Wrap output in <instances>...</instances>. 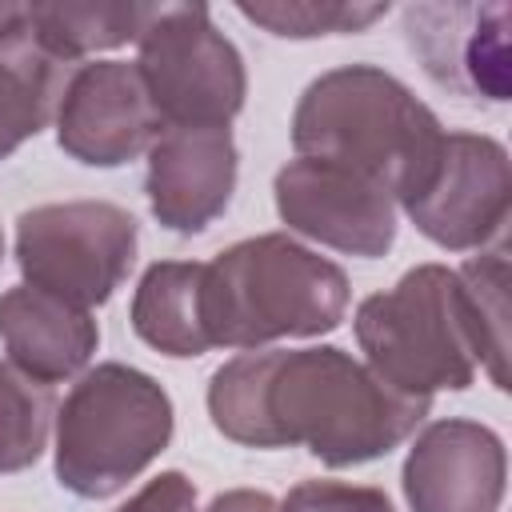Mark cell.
Instances as JSON below:
<instances>
[{
    "label": "cell",
    "instance_id": "cell-11",
    "mask_svg": "<svg viewBox=\"0 0 512 512\" xmlns=\"http://www.w3.org/2000/svg\"><path fill=\"white\" fill-rule=\"evenodd\" d=\"M504 444L476 420L428 424L404 460L412 512H496L504 500Z\"/></svg>",
    "mask_w": 512,
    "mask_h": 512
},
{
    "label": "cell",
    "instance_id": "cell-13",
    "mask_svg": "<svg viewBox=\"0 0 512 512\" xmlns=\"http://www.w3.org/2000/svg\"><path fill=\"white\" fill-rule=\"evenodd\" d=\"M508 24V4L408 8V32L428 72L488 100H508Z\"/></svg>",
    "mask_w": 512,
    "mask_h": 512
},
{
    "label": "cell",
    "instance_id": "cell-17",
    "mask_svg": "<svg viewBox=\"0 0 512 512\" xmlns=\"http://www.w3.org/2000/svg\"><path fill=\"white\" fill-rule=\"evenodd\" d=\"M156 4H28L36 36L68 64L88 52H104L140 40Z\"/></svg>",
    "mask_w": 512,
    "mask_h": 512
},
{
    "label": "cell",
    "instance_id": "cell-25",
    "mask_svg": "<svg viewBox=\"0 0 512 512\" xmlns=\"http://www.w3.org/2000/svg\"><path fill=\"white\" fill-rule=\"evenodd\" d=\"M0 252H4V240H0Z\"/></svg>",
    "mask_w": 512,
    "mask_h": 512
},
{
    "label": "cell",
    "instance_id": "cell-3",
    "mask_svg": "<svg viewBox=\"0 0 512 512\" xmlns=\"http://www.w3.org/2000/svg\"><path fill=\"white\" fill-rule=\"evenodd\" d=\"M348 312V276L304 244L268 232L204 264L200 316L212 348H264L332 332Z\"/></svg>",
    "mask_w": 512,
    "mask_h": 512
},
{
    "label": "cell",
    "instance_id": "cell-12",
    "mask_svg": "<svg viewBox=\"0 0 512 512\" xmlns=\"http://www.w3.org/2000/svg\"><path fill=\"white\" fill-rule=\"evenodd\" d=\"M236 144L228 124L164 128L148 148V204L172 232L208 228L232 200Z\"/></svg>",
    "mask_w": 512,
    "mask_h": 512
},
{
    "label": "cell",
    "instance_id": "cell-14",
    "mask_svg": "<svg viewBox=\"0 0 512 512\" xmlns=\"http://www.w3.org/2000/svg\"><path fill=\"white\" fill-rule=\"evenodd\" d=\"M0 340L8 348V360L24 376L56 384L88 364L100 344V328L88 308L20 284L0 296Z\"/></svg>",
    "mask_w": 512,
    "mask_h": 512
},
{
    "label": "cell",
    "instance_id": "cell-8",
    "mask_svg": "<svg viewBox=\"0 0 512 512\" xmlns=\"http://www.w3.org/2000/svg\"><path fill=\"white\" fill-rule=\"evenodd\" d=\"M508 152L472 132H444L440 160L416 200L404 204L412 224L440 248H484L508 224Z\"/></svg>",
    "mask_w": 512,
    "mask_h": 512
},
{
    "label": "cell",
    "instance_id": "cell-1",
    "mask_svg": "<svg viewBox=\"0 0 512 512\" xmlns=\"http://www.w3.org/2000/svg\"><path fill=\"white\" fill-rule=\"evenodd\" d=\"M208 412L236 444H304L316 460L348 468L408 440L428 400L392 392L340 348H252L216 368Z\"/></svg>",
    "mask_w": 512,
    "mask_h": 512
},
{
    "label": "cell",
    "instance_id": "cell-22",
    "mask_svg": "<svg viewBox=\"0 0 512 512\" xmlns=\"http://www.w3.org/2000/svg\"><path fill=\"white\" fill-rule=\"evenodd\" d=\"M120 512H196V488L180 472H160Z\"/></svg>",
    "mask_w": 512,
    "mask_h": 512
},
{
    "label": "cell",
    "instance_id": "cell-9",
    "mask_svg": "<svg viewBox=\"0 0 512 512\" xmlns=\"http://www.w3.org/2000/svg\"><path fill=\"white\" fill-rule=\"evenodd\" d=\"M276 212L288 228L348 256H384L396 240V200L368 176L328 164L292 160L276 172Z\"/></svg>",
    "mask_w": 512,
    "mask_h": 512
},
{
    "label": "cell",
    "instance_id": "cell-2",
    "mask_svg": "<svg viewBox=\"0 0 512 512\" xmlns=\"http://www.w3.org/2000/svg\"><path fill=\"white\" fill-rule=\"evenodd\" d=\"M292 144L308 160H328L376 180L396 204L428 184L444 128L396 76L372 64L332 68L312 80L292 116Z\"/></svg>",
    "mask_w": 512,
    "mask_h": 512
},
{
    "label": "cell",
    "instance_id": "cell-4",
    "mask_svg": "<svg viewBox=\"0 0 512 512\" xmlns=\"http://www.w3.org/2000/svg\"><path fill=\"white\" fill-rule=\"evenodd\" d=\"M356 340L368 368L400 396L432 400L444 388H468L480 368V332L460 276L444 264H420L396 288L356 308Z\"/></svg>",
    "mask_w": 512,
    "mask_h": 512
},
{
    "label": "cell",
    "instance_id": "cell-15",
    "mask_svg": "<svg viewBox=\"0 0 512 512\" xmlns=\"http://www.w3.org/2000/svg\"><path fill=\"white\" fill-rule=\"evenodd\" d=\"M72 64L60 60L28 24V4L0 32V160L56 120Z\"/></svg>",
    "mask_w": 512,
    "mask_h": 512
},
{
    "label": "cell",
    "instance_id": "cell-18",
    "mask_svg": "<svg viewBox=\"0 0 512 512\" xmlns=\"http://www.w3.org/2000/svg\"><path fill=\"white\" fill-rule=\"evenodd\" d=\"M456 276L480 332V368H488L496 388H508V252H480Z\"/></svg>",
    "mask_w": 512,
    "mask_h": 512
},
{
    "label": "cell",
    "instance_id": "cell-21",
    "mask_svg": "<svg viewBox=\"0 0 512 512\" xmlns=\"http://www.w3.org/2000/svg\"><path fill=\"white\" fill-rule=\"evenodd\" d=\"M280 512H396L380 488L340 484V480H304L296 484Z\"/></svg>",
    "mask_w": 512,
    "mask_h": 512
},
{
    "label": "cell",
    "instance_id": "cell-23",
    "mask_svg": "<svg viewBox=\"0 0 512 512\" xmlns=\"http://www.w3.org/2000/svg\"><path fill=\"white\" fill-rule=\"evenodd\" d=\"M204 512H280V504L268 496V492H252V488H236V492H224L216 496Z\"/></svg>",
    "mask_w": 512,
    "mask_h": 512
},
{
    "label": "cell",
    "instance_id": "cell-16",
    "mask_svg": "<svg viewBox=\"0 0 512 512\" xmlns=\"http://www.w3.org/2000/svg\"><path fill=\"white\" fill-rule=\"evenodd\" d=\"M200 280H204V264H188V260L152 264L132 296L136 336L164 356H204L212 344L200 316Z\"/></svg>",
    "mask_w": 512,
    "mask_h": 512
},
{
    "label": "cell",
    "instance_id": "cell-10",
    "mask_svg": "<svg viewBox=\"0 0 512 512\" xmlns=\"http://www.w3.org/2000/svg\"><path fill=\"white\" fill-rule=\"evenodd\" d=\"M164 132L160 112L136 64L96 60L72 72L64 100L56 108V140L68 156L92 168H116L152 148Z\"/></svg>",
    "mask_w": 512,
    "mask_h": 512
},
{
    "label": "cell",
    "instance_id": "cell-24",
    "mask_svg": "<svg viewBox=\"0 0 512 512\" xmlns=\"http://www.w3.org/2000/svg\"><path fill=\"white\" fill-rule=\"evenodd\" d=\"M20 16V4H0V32Z\"/></svg>",
    "mask_w": 512,
    "mask_h": 512
},
{
    "label": "cell",
    "instance_id": "cell-6",
    "mask_svg": "<svg viewBox=\"0 0 512 512\" xmlns=\"http://www.w3.org/2000/svg\"><path fill=\"white\" fill-rule=\"evenodd\" d=\"M136 44V72L164 128L228 124L240 112L244 60L204 4H160Z\"/></svg>",
    "mask_w": 512,
    "mask_h": 512
},
{
    "label": "cell",
    "instance_id": "cell-19",
    "mask_svg": "<svg viewBox=\"0 0 512 512\" xmlns=\"http://www.w3.org/2000/svg\"><path fill=\"white\" fill-rule=\"evenodd\" d=\"M52 428L48 384L24 376L16 364H0V472L36 464Z\"/></svg>",
    "mask_w": 512,
    "mask_h": 512
},
{
    "label": "cell",
    "instance_id": "cell-7",
    "mask_svg": "<svg viewBox=\"0 0 512 512\" xmlns=\"http://www.w3.org/2000/svg\"><path fill=\"white\" fill-rule=\"evenodd\" d=\"M136 256L132 212L104 200L40 204L16 220V264L32 288L68 304H104Z\"/></svg>",
    "mask_w": 512,
    "mask_h": 512
},
{
    "label": "cell",
    "instance_id": "cell-5",
    "mask_svg": "<svg viewBox=\"0 0 512 512\" xmlns=\"http://www.w3.org/2000/svg\"><path fill=\"white\" fill-rule=\"evenodd\" d=\"M172 440V400L140 368L96 364L56 412V476L84 500L136 480Z\"/></svg>",
    "mask_w": 512,
    "mask_h": 512
},
{
    "label": "cell",
    "instance_id": "cell-20",
    "mask_svg": "<svg viewBox=\"0 0 512 512\" xmlns=\"http://www.w3.org/2000/svg\"><path fill=\"white\" fill-rule=\"evenodd\" d=\"M388 4H240V16L268 28L272 36H328V32H360L380 20Z\"/></svg>",
    "mask_w": 512,
    "mask_h": 512
}]
</instances>
